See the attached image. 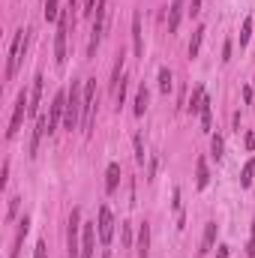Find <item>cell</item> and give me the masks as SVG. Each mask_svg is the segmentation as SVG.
<instances>
[{
  "label": "cell",
  "mask_w": 255,
  "mask_h": 258,
  "mask_svg": "<svg viewBox=\"0 0 255 258\" xmlns=\"http://www.w3.org/2000/svg\"><path fill=\"white\" fill-rule=\"evenodd\" d=\"M96 231H99V243H102V246H108V243H111V237H114V216H111V210H108L105 204L99 207Z\"/></svg>",
  "instance_id": "cell-8"
},
{
  "label": "cell",
  "mask_w": 255,
  "mask_h": 258,
  "mask_svg": "<svg viewBox=\"0 0 255 258\" xmlns=\"http://www.w3.org/2000/svg\"><path fill=\"white\" fill-rule=\"evenodd\" d=\"M189 12H192V15L201 12V0H192V3H189Z\"/></svg>",
  "instance_id": "cell-37"
},
{
  "label": "cell",
  "mask_w": 255,
  "mask_h": 258,
  "mask_svg": "<svg viewBox=\"0 0 255 258\" xmlns=\"http://www.w3.org/2000/svg\"><path fill=\"white\" fill-rule=\"evenodd\" d=\"M93 111H96V78H87V81H84V114H81V129H84V135H90Z\"/></svg>",
  "instance_id": "cell-7"
},
{
  "label": "cell",
  "mask_w": 255,
  "mask_h": 258,
  "mask_svg": "<svg viewBox=\"0 0 255 258\" xmlns=\"http://www.w3.org/2000/svg\"><path fill=\"white\" fill-rule=\"evenodd\" d=\"M120 237H123V246L129 249V246H132V225H129V222L120 225Z\"/></svg>",
  "instance_id": "cell-31"
},
{
  "label": "cell",
  "mask_w": 255,
  "mask_h": 258,
  "mask_svg": "<svg viewBox=\"0 0 255 258\" xmlns=\"http://www.w3.org/2000/svg\"><path fill=\"white\" fill-rule=\"evenodd\" d=\"M246 255H249V258L255 255V225H252V231H249V240H246Z\"/></svg>",
  "instance_id": "cell-32"
},
{
  "label": "cell",
  "mask_w": 255,
  "mask_h": 258,
  "mask_svg": "<svg viewBox=\"0 0 255 258\" xmlns=\"http://www.w3.org/2000/svg\"><path fill=\"white\" fill-rule=\"evenodd\" d=\"M222 150H225V141H222V135H219V132H216V135H210V156H213L216 162H219V159L225 156Z\"/></svg>",
  "instance_id": "cell-24"
},
{
  "label": "cell",
  "mask_w": 255,
  "mask_h": 258,
  "mask_svg": "<svg viewBox=\"0 0 255 258\" xmlns=\"http://www.w3.org/2000/svg\"><path fill=\"white\" fill-rule=\"evenodd\" d=\"M132 147H135V162L144 165V156H147V153H144V138H141V132L132 138Z\"/></svg>",
  "instance_id": "cell-29"
},
{
  "label": "cell",
  "mask_w": 255,
  "mask_h": 258,
  "mask_svg": "<svg viewBox=\"0 0 255 258\" xmlns=\"http://www.w3.org/2000/svg\"><path fill=\"white\" fill-rule=\"evenodd\" d=\"M24 114H30V93L21 90L18 99H15V105H12V117H9V129H6V141L18 135L21 123H24Z\"/></svg>",
  "instance_id": "cell-6"
},
{
  "label": "cell",
  "mask_w": 255,
  "mask_h": 258,
  "mask_svg": "<svg viewBox=\"0 0 255 258\" xmlns=\"http://www.w3.org/2000/svg\"><path fill=\"white\" fill-rule=\"evenodd\" d=\"M60 0H45V21H57L60 18Z\"/></svg>",
  "instance_id": "cell-27"
},
{
  "label": "cell",
  "mask_w": 255,
  "mask_h": 258,
  "mask_svg": "<svg viewBox=\"0 0 255 258\" xmlns=\"http://www.w3.org/2000/svg\"><path fill=\"white\" fill-rule=\"evenodd\" d=\"M117 186H120V165L108 162V168H105V192L111 195V192H117Z\"/></svg>",
  "instance_id": "cell-16"
},
{
  "label": "cell",
  "mask_w": 255,
  "mask_h": 258,
  "mask_svg": "<svg viewBox=\"0 0 255 258\" xmlns=\"http://www.w3.org/2000/svg\"><path fill=\"white\" fill-rule=\"evenodd\" d=\"M102 258H111V255H108V252H102Z\"/></svg>",
  "instance_id": "cell-41"
},
{
  "label": "cell",
  "mask_w": 255,
  "mask_h": 258,
  "mask_svg": "<svg viewBox=\"0 0 255 258\" xmlns=\"http://www.w3.org/2000/svg\"><path fill=\"white\" fill-rule=\"evenodd\" d=\"M243 144H246V150H252V147H255V135H252V132H246V138H243Z\"/></svg>",
  "instance_id": "cell-36"
},
{
  "label": "cell",
  "mask_w": 255,
  "mask_h": 258,
  "mask_svg": "<svg viewBox=\"0 0 255 258\" xmlns=\"http://www.w3.org/2000/svg\"><path fill=\"white\" fill-rule=\"evenodd\" d=\"M36 258H48V246H45V240L36 243Z\"/></svg>",
  "instance_id": "cell-34"
},
{
  "label": "cell",
  "mask_w": 255,
  "mask_h": 258,
  "mask_svg": "<svg viewBox=\"0 0 255 258\" xmlns=\"http://www.w3.org/2000/svg\"><path fill=\"white\" fill-rule=\"evenodd\" d=\"M249 36H252V15L243 18V27H240V48L249 45Z\"/></svg>",
  "instance_id": "cell-28"
},
{
  "label": "cell",
  "mask_w": 255,
  "mask_h": 258,
  "mask_svg": "<svg viewBox=\"0 0 255 258\" xmlns=\"http://www.w3.org/2000/svg\"><path fill=\"white\" fill-rule=\"evenodd\" d=\"M204 33H207V27H204V24H198V27H195V33H192V39H189V57H198L201 42H204Z\"/></svg>",
  "instance_id": "cell-23"
},
{
  "label": "cell",
  "mask_w": 255,
  "mask_h": 258,
  "mask_svg": "<svg viewBox=\"0 0 255 258\" xmlns=\"http://www.w3.org/2000/svg\"><path fill=\"white\" fill-rule=\"evenodd\" d=\"M9 180V159H3V168H0V186H6Z\"/></svg>",
  "instance_id": "cell-33"
},
{
  "label": "cell",
  "mask_w": 255,
  "mask_h": 258,
  "mask_svg": "<svg viewBox=\"0 0 255 258\" xmlns=\"http://www.w3.org/2000/svg\"><path fill=\"white\" fill-rule=\"evenodd\" d=\"M96 222H84L81 228V258H93V249H96Z\"/></svg>",
  "instance_id": "cell-10"
},
{
  "label": "cell",
  "mask_w": 255,
  "mask_h": 258,
  "mask_svg": "<svg viewBox=\"0 0 255 258\" xmlns=\"http://www.w3.org/2000/svg\"><path fill=\"white\" fill-rule=\"evenodd\" d=\"M207 183H210V168H207V159L198 156L195 159V186L198 189H207Z\"/></svg>",
  "instance_id": "cell-18"
},
{
  "label": "cell",
  "mask_w": 255,
  "mask_h": 258,
  "mask_svg": "<svg viewBox=\"0 0 255 258\" xmlns=\"http://www.w3.org/2000/svg\"><path fill=\"white\" fill-rule=\"evenodd\" d=\"M228 252H231V246H225V243H222V246H219V252H216V258H228Z\"/></svg>",
  "instance_id": "cell-38"
},
{
  "label": "cell",
  "mask_w": 255,
  "mask_h": 258,
  "mask_svg": "<svg viewBox=\"0 0 255 258\" xmlns=\"http://www.w3.org/2000/svg\"><path fill=\"white\" fill-rule=\"evenodd\" d=\"M243 102L252 105V87H243Z\"/></svg>",
  "instance_id": "cell-39"
},
{
  "label": "cell",
  "mask_w": 255,
  "mask_h": 258,
  "mask_svg": "<svg viewBox=\"0 0 255 258\" xmlns=\"http://www.w3.org/2000/svg\"><path fill=\"white\" fill-rule=\"evenodd\" d=\"M252 174H255V159H246V165H243V171H240V186H243V189L252 186Z\"/></svg>",
  "instance_id": "cell-26"
},
{
  "label": "cell",
  "mask_w": 255,
  "mask_h": 258,
  "mask_svg": "<svg viewBox=\"0 0 255 258\" xmlns=\"http://www.w3.org/2000/svg\"><path fill=\"white\" fill-rule=\"evenodd\" d=\"M207 99V93H204V87L201 84H195V90H192V96H189V102H186V111L189 114H198L201 111V102Z\"/></svg>",
  "instance_id": "cell-21"
},
{
  "label": "cell",
  "mask_w": 255,
  "mask_h": 258,
  "mask_svg": "<svg viewBox=\"0 0 255 258\" xmlns=\"http://www.w3.org/2000/svg\"><path fill=\"white\" fill-rule=\"evenodd\" d=\"M105 24H108V0H96V15H93V27H90V42H87V57H96V48L105 36Z\"/></svg>",
  "instance_id": "cell-2"
},
{
  "label": "cell",
  "mask_w": 255,
  "mask_h": 258,
  "mask_svg": "<svg viewBox=\"0 0 255 258\" xmlns=\"http://www.w3.org/2000/svg\"><path fill=\"white\" fill-rule=\"evenodd\" d=\"M69 9H75V0H69Z\"/></svg>",
  "instance_id": "cell-40"
},
{
  "label": "cell",
  "mask_w": 255,
  "mask_h": 258,
  "mask_svg": "<svg viewBox=\"0 0 255 258\" xmlns=\"http://www.w3.org/2000/svg\"><path fill=\"white\" fill-rule=\"evenodd\" d=\"M18 207H21V198H9V207H6V222H12V219H15Z\"/></svg>",
  "instance_id": "cell-30"
},
{
  "label": "cell",
  "mask_w": 255,
  "mask_h": 258,
  "mask_svg": "<svg viewBox=\"0 0 255 258\" xmlns=\"http://www.w3.org/2000/svg\"><path fill=\"white\" fill-rule=\"evenodd\" d=\"M150 255V225L141 222L138 225V240H135V258H147Z\"/></svg>",
  "instance_id": "cell-12"
},
{
  "label": "cell",
  "mask_w": 255,
  "mask_h": 258,
  "mask_svg": "<svg viewBox=\"0 0 255 258\" xmlns=\"http://www.w3.org/2000/svg\"><path fill=\"white\" fill-rule=\"evenodd\" d=\"M48 132V117H39V123H36V129H33V135H30V156H36V150H39V141H42V135Z\"/></svg>",
  "instance_id": "cell-17"
},
{
  "label": "cell",
  "mask_w": 255,
  "mask_h": 258,
  "mask_svg": "<svg viewBox=\"0 0 255 258\" xmlns=\"http://www.w3.org/2000/svg\"><path fill=\"white\" fill-rule=\"evenodd\" d=\"M180 18H183V0H174L171 9H168V33H177Z\"/></svg>",
  "instance_id": "cell-19"
},
{
  "label": "cell",
  "mask_w": 255,
  "mask_h": 258,
  "mask_svg": "<svg viewBox=\"0 0 255 258\" xmlns=\"http://www.w3.org/2000/svg\"><path fill=\"white\" fill-rule=\"evenodd\" d=\"M27 231H30V216L24 213V216L18 219V231H15V237H12L9 258H18V255H21V246H24V237H27Z\"/></svg>",
  "instance_id": "cell-11"
},
{
  "label": "cell",
  "mask_w": 255,
  "mask_h": 258,
  "mask_svg": "<svg viewBox=\"0 0 255 258\" xmlns=\"http://www.w3.org/2000/svg\"><path fill=\"white\" fill-rule=\"evenodd\" d=\"M132 51L135 57H144V33H141V15H132Z\"/></svg>",
  "instance_id": "cell-14"
},
{
  "label": "cell",
  "mask_w": 255,
  "mask_h": 258,
  "mask_svg": "<svg viewBox=\"0 0 255 258\" xmlns=\"http://www.w3.org/2000/svg\"><path fill=\"white\" fill-rule=\"evenodd\" d=\"M81 114H84V90H81L78 81H72V87L66 90V114H63V126H66L69 132L78 129Z\"/></svg>",
  "instance_id": "cell-1"
},
{
  "label": "cell",
  "mask_w": 255,
  "mask_h": 258,
  "mask_svg": "<svg viewBox=\"0 0 255 258\" xmlns=\"http://www.w3.org/2000/svg\"><path fill=\"white\" fill-rule=\"evenodd\" d=\"M231 60V39H225V45H222V63H228Z\"/></svg>",
  "instance_id": "cell-35"
},
{
  "label": "cell",
  "mask_w": 255,
  "mask_h": 258,
  "mask_svg": "<svg viewBox=\"0 0 255 258\" xmlns=\"http://www.w3.org/2000/svg\"><path fill=\"white\" fill-rule=\"evenodd\" d=\"M63 114H66V90H57L51 99V108H48V135L57 132V123L63 120Z\"/></svg>",
  "instance_id": "cell-9"
},
{
  "label": "cell",
  "mask_w": 255,
  "mask_h": 258,
  "mask_svg": "<svg viewBox=\"0 0 255 258\" xmlns=\"http://www.w3.org/2000/svg\"><path fill=\"white\" fill-rule=\"evenodd\" d=\"M171 87H174V75H171V69H168V66H162V69H159V90L168 96Z\"/></svg>",
  "instance_id": "cell-25"
},
{
  "label": "cell",
  "mask_w": 255,
  "mask_h": 258,
  "mask_svg": "<svg viewBox=\"0 0 255 258\" xmlns=\"http://www.w3.org/2000/svg\"><path fill=\"white\" fill-rule=\"evenodd\" d=\"M42 87H45V78H42V72L33 78V87H30V114L39 111V102H42Z\"/></svg>",
  "instance_id": "cell-15"
},
{
  "label": "cell",
  "mask_w": 255,
  "mask_h": 258,
  "mask_svg": "<svg viewBox=\"0 0 255 258\" xmlns=\"http://www.w3.org/2000/svg\"><path fill=\"white\" fill-rule=\"evenodd\" d=\"M216 231H219V225L216 222H207L204 225V234H201V246H198V258H204L210 249H213V243H216Z\"/></svg>",
  "instance_id": "cell-13"
},
{
  "label": "cell",
  "mask_w": 255,
  "mask_h": 258,
  "mask_svg": "<svg viewBox=\"0 0 255 258\" xmlns=\"http://www.w3.org/2000/svg\"><path fill=\"white\" fill-rule=\"evenodd\" d=\"M198 117H201V129H204V132H210V126H213V102H210V96L201 102Z\"/></svg>",
  "instance_id": "cell-22"
},
{
  "label": "cell",
  "mask_w": 255,
  "mask_h": 258,
  "mask_svg": "<svg viewBox=\"0 0 255 258\" xmlns=\"http://www.w3.org/2000/svg\"><path fill=\"white\" fill-rule=\"evenodd\" d=\"M147 102H150V90L141 84V87H138V93H135V105H132L135 117H144V111H147Z\"/></svg>",
  "instance_id": "cell-20"
},
{
  "label": "cell",
  "mask_w": 255,
  "mask_h": 258,
  "mask_svg": "<svg viewBox=\"0 0 255 258\" xmlns=\"http://www.w3.org/2000/svg\"><path fill=\"white\" fill-rule=\"evenodd\" d=\"M27 33H30V30L18 27V30H15V36H12L9 60H6V81H12V78H15V69H18V63H21V51H24V45H27Z\"/></svg>",
  "instance_id": "cell-4"
},
{
  "label": "cell",
  "mask_w": 255,
  "mask_h": 258,
  "mask_svg": "<svg viewBox=\"0 0 255 258\" xmlns=\"http://www.w3.org/2000/svg\"><path fill=\"white\" fill-rule=\"evenodd\" d=\"M69 15H72V9L66 6V9L60 12V18H57V36H54V63H57V66H63V63H66V33H69Z\"/></svg>",
  "instance_id": "cell-5"
},
{
  "label": "cell",
  "mask_w": 255,
  "mask_h": 258,
  "mask_svg": "<svg viewBox=\"0 0 255 258\" xmlns=\"http://www.w3.org/2000/svg\"><path fill=\"white\" fill-rule=\"evenodd\" d=\"M84 228V222H81V210L75 207L69 213V228H66V249H69V255L66 258H81V243H78V231Z\"/></svg>",
  "instance_id": "cell-3"
}]
</instances>
